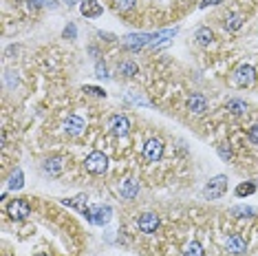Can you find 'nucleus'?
<instances>
[{
    "label": "nucleus",
    "mask_w": 258,
    "mask_h": 256,
    "mask_svg": "<svg viewBox=\"0 0 258 256\" xmlns=\"http://www.w3.org/2000/svg\"><path fill=\"white\" fill-rule=\"evenodd\" d=\"M135 3H137V0H113V5H115L117 11H128V9H133Z\"/></svg>",
    "instance_id": "nucleus-25"
},
{
    "label": "nucleus",
    "mask_w": 258,
    "mask_h": 256,
    "mask_svg": "<svg viewBox=\"0 0 258 256\" xmlns=\"http://www.w3.org/2000/svg\"><path fill=\"white\" fill-rule=\"evenodd\" d=\"M227 110H230L232 115H245L247 113V104L243 100H230L227 102Z\"/></svg>",
    "instance_id": "nucleus-20"
},
{
    "label": "nucleus",
    "mask_w": 258,
    "mask_h": 256,
    "mask_svg": "<svg viewBox=\"0 0 258 256\" xmlns=\"http://www.w3.org/2000/svg\"><path fill=\"white\" fill-rule=\"evenodd\" d=\"M119 192H121L124 199H135L137 192H139V181H135V179H126V181H121Z\"/></svg>",
    "instance_id": "nucleus-15"
},
{
    "label": "nucleus",
    "mask_w": 258,
    "mask_h": 256,
    "mask_svg": "<svg viewBox=\"0 0 258 256\" xmlns=\"http://www.w3.org/2000/svg\"><path fill=\"white\" fill-rule=\"evenodd\" d=\"M219 157L223 161H230L232 159V148L227 146V144H221V146H219Z\"/></svg>",
    "instance_id": "nucleus-26"
},
{
    "label": "nucleus",
    "mask_w": 258,
    "mask_h": 256,
    "mask_svg": "<svg viewBox=\"0 0 258 256\" xmlns=\"http://www.w3.org/2000/svg\"><path fill=\"white\" fill-rule=\"evenodd\" d=\"M187 110L195 115H203L205 110H208V100H205L203 95H192L190 100H187Z\"/></svg>",
    "instance_id": "nucleus-14"
},
{
    "label": "nucleus",
    "mask_w": 258,
    "mask_h": 256,
    "mask_svg": "<svg viewBox=\"0 0 258 256\" xmlns=\"http://www.w3.org/2000/svg\"><path fill=\"white\" fill-rule=\"evenodd\" d=\"M110 131H113V135H117V137H126L128 133H131V121H128L124 115H115V117L110 119Z\"/></svg>",
    "instance_id": "nucleus-10"
},
{
    "label": "nucleus",
    "mask_w": 258,
    "mask_h": 256,
    "mask_svg": "<svg viewBox=\"0 0 258 256\" xmlns=\"http://www.w3.org/2000/svg\"><path fill=\"white\" fill-rule=\"evenodd\" d=\"M197 42L199 44H201V46H208L210 42H212V31H210V27H201V29H199V31H197Z\"/></svg>",
    "instance_id": "nucleus-21"
},
{
    "label": "nucleus",
    "mask_w": 258,
    "mask_h": 256,
    "mask_svg": "<svg viewBox=\"0 0 258 256\" xmlns=\"http://www.w3.org/2000/svg\"><path fill=\"white\" fill-rule=\"evenodd\" d=\"M240 27H243V16L230 14V16L225 18V29H227V31H238Z\"/></svg>",
    "instance_id": "nucleus-19"
},
{
    "label": "nucleus",
    "mask_w": 258,
    "mask_h": 256,
    "mask_svg": "<svg viewBox=\"0 0 258 256\" xmlns=\"http://www.w3.org/2000/svg\"><path fill=\"white\" fill-rule=\"evenodd\" d=\"M25 185V177H22V170H14L9 177V188L11 190H20Z\"/></svg>",
    "instance_id": "nucleus-23"
},
{
    "label": "nucleus",
    "mask_w": 258,
    "mask_h": 256,
    "mask_svg": "<svg viewBox=\"0 0 258 256\" xmlns=\"http://www.w3.org/2000/svg\"><path fill=\"white\" fill-rule=\"evenodd\" d=\"M42 168H44L46 174H51V177H60L62 170H64V159L62 157H49V159L42 164Z\"/></svg>",
    "instance_id": "nucleus-13"
},
{
    "label": "nucleus",
    "mask_w": 258,
    "mask_h": 256,
    "mask_svg": "<svg viewBox=\"0 0 258 256\" xmlns=\"http://www.w3.org/2000/svg\"><path fill=\"white\" fill-rule=\"evenodd\" d=\"M227 190V177L225 174H219V177L210 179V183L203 188V197L205 199H221Z\"/></svg>",
    "instance_id": "nucleus-1"
},
{
    "label": "nucleus",
    "mask_w": 258,
    "mask_h": 256,
    "mask_svg": "<svg viewBox=\"0 0 258 256\" xmlns=\"http://www.w3.org/2000/svg\"><path fill=\"white\" fill-rule=\"evenodd\" d=\"M232 217H236V219H251V217H256V210H254V208H249V206H236V208H232Z\"/></svg>",
    "instance_id": "nucleus-17"
},
{
    "label": "nucleus",
    "mask_w": 258,
    "mask_h": 256,
    "mask_svg": "<svg viewBox=\"0 0 258 256\" xmlns=\"http://www.w3.org/2000/svg\"><path fill=\"white\" fill-rule=\"evenodd\" d=\"M80 11H82V16H86V18H97V16H102L104 9L97 0H82Z\"/></svg>",
    "instance_id": "nucleus-12"
},
{
    "label": "nucleus",
    "mask_w": 258,
    "mask_h": 256,
    "mask_svg": "<svg viewBox=\"0 0 258 256\" xmlns=\"http://www.w3.org/2000/svg\"><path fill=\"white\" fill-rule=\"evenodd\" d=\"M155 42V33H131V36L124 38V46L131 51H137L146 44H152Z\"/></svg>",
    "instance_id": "nucleus-5"
},
{
    "label": "nucleus",
    "mask_w": 258,
    "mask_h": 256,
    "mask_svg": "<svg viewBox=\"0 0 258 256\" xmlns=\"http://www.w3.org/2000/svg\"><path fill=\"white\" fill-rule=\"evenodd\" d=\"M144 157L148 161H159L163 157V142L161 139H148L144 146Z\"/></svg>",
    "instance_id": "nucleus-8"
},
{
    "label": "nucleus",
    "mask_w": 258,
    "mask_h": 256,
    "mask_svg": "<svg viewBox=\"0 0 258 256\" xmlns=\"http://www.w3.org/2000/svg\"><path fill=\"white\" fill-rule=\"evenodd\" d=\"M84 93H91V95H95V97H104L106 93H104L102 89H97V86H84Z\"/></svg>",
    "instance_id": "nucleus-28"
},
{
    "label": "nucleus",
    "mask_w": 258,
    "mask_h": 256,
    "mask_svg": "<svg viewBox=\"0 0 258 256\" xmlns=\"http://www.w3.org/2000/svg\"><path fill=\"white\" fill-rule=\"evenodd\" d=\"M86 217H89V221L95 225H106L110 221V217H113V208L110 206H95V208H91Z\"/></svg>",
    "instance_id": "nucleus-6"
},
{
    "label": "nucleus",
    "mask_w": 258,
    "mask_h": 256,
    "mask_svg": "<svg viewBox=\"0 0 258 256\" xmlns=\"http://www.w3.org/2000/svg\"><path fill=\"white\" fill-rule=\"evenodd\" d=\"M247 139H249L251 144H256V146H258V124L249 128V133H247Z\"/></svg>",
    "instance_id": "nucleus-27"
},
{
    "label": "nucleus",
    "mask_w": 258,
    "mask_h": 256,
    "mask_svg": "<svg viewBox=\"0 0 258 256\" xmlns=\"http://www.w3.org/2000/svg\"><path fill=\"white\" fill-rule=\"evenodd\" d=\"M137 225L144 234H152V232H157V228H159V217L152 212H144L137 217Z\"/></svg>",
    "instance_id": "nucleus-7"
},
{
    "label": "nucleus",
    "mask_w": 258,
    "mask_h": 256,
    "mask_svg": "<svg viewBox=\"0 0 258 256\" xmlns=\"http://www.w3.org/2000/svg\"><path fill=\"white\" fill-rule=\"evenodd\" d=\"M183 256H205V252H203L201 243L192 241V243H187V245H185V249H183Z\"/></svg>",
    "instance_id": "nucleus-24"
},
{
    "label": "nucleus",
    "mask_w": 258,
    "mask_h": 256,
    "mask_svg": "<svg viewBox=\"0 0 258 256\" xmlns=\"http://www.w3.org/2000/svg\"><path fill=\"white\" fill-rule=\"evenodd\" d=\"M254 192H256V183H251V181L236 185V197H238V199H245V197L254 195Z\"/></svg>",
    "instance_id": "nucleus-22"
},
{
    "label": "nucleus",
    "mask_w": 258,
    "mask_h": 256,
    "mask_svg": "<svg viewBox=\"0 0 258 256\" xmlns=\"http://www.w3.org/2000/svg\"><path fill=\"white\" fill-rule=\"evenodd\" d=\"M69 3H73V0H69Z\"/></svg>",
    "instance_id": "nucleus-33"
},
{
    "label": "nucleus",
    "mask_w": 258,
    "mask_h": 256,
    "mask_svg": "<svg viewBox=\"0 0 258 256\" xmlns=\"http://www.w3.org/2000/svg\"><path fill=\"white\" fill-rule=\"evenodd\" d=\"M117 71H119V75H124V78H135V75H137V71H139V67H137L135 62L128 60V62H121Z\"/></svg>",
    "instance_id": "nucleus-18"
},
{
    "label": "nucleus",
    "mask_w": 258,
    "mask_h": 256,
    "mask_svg": "<svg viewBox=\"0 0 258 256\" xmlns=\"http://www.w3.org/2000/svg\"><path fill=\"white\" fill-rule=\"evenodd\" d=\"M7 212L14 221H25L29 214H31V206H29L27 199H14L7 206Z\"/></svg>",
    "instance_id": "nucleus-4"
},
{
    "label": "nucleus",
    "mask_w": 258,
    "mask_h": 256,
    "mask_svg": "<svg viewBox=\"0 0 258 256\" xmlns=\"http://www.w3.org/2000/svg\"><path fill=\"white\" fill-rule=\"evenodd\" d=\"M256 80V71L249 67V64H240V67L234 71L232 75V82L234 86H238V89H245V86H251Z\"/></svg>",
    "instance_id": "nucleus-3"
},
{
    "label": "nucleus",
    "mask_w": 258,
    "mask_h": 256,
    "mask_svg": "<svg viewBox=\"0 0 258 256\" xmlns=\"http://www.w3.org/2000/svg\"><path fill=\"white\" fill-rule=\"evenodd\" d=\"M225 247H227V252H232V254H245L247 252V243H245V238L240 234H230L227 236Z\"/></svg>",
    "instance_id": "nucleus-11"
},
{
    "label": "nucleus",
    "mask_w": 258,
    "mask_h": 256,
    "mask_svg": "<svg viewBox=\"0 0 258 256\" xmlns=\"http://www.w3.org/2000/svg\"><path fill=\"white\" fill-rule=\"evenodd\" d=\"M95 73H97V78H108V75H106V64L97 62V67H95Z\"/></svg>",
    "instance_id": "nucleus-29"
},
{
    "label": "nucleus",
    "mask_w": 258,
    "mask_h": 256,
    "mask_svg": "<svg viewBox=\"0 0 258 256\" xmlns=\"http://www.w3.org/2000/svg\"><path fill=\"white\" fill-rule=\"evenodd\" d=\"M84 128H86L84 119L78 117V115H71V117L64 121V133H67V135H71V137H80L82 133H84Z\"/></svg>",
    "instance_id": "nucleus-9"
},
{
    "label": "nucleus",
    "mask_w": 258,
    "mask_h": 256,
    "mask_svg": "<svg viewBox=\"0 0 258 256\" xmlns=\"http://www.w3.org/2000/svg\"><path fill=\"white\" fill-rule=\"evenodd\" d=\"M221 3V0H203V3H201V7L205 9V7H210V5H219Z\"/></svg>",
    "instance_id": "nucleus-31"
},
{
    "label": "nucleus",
    "mask_w": 258,
    "mask_h": 256,
    "mask_svg": "<svg viewBox=\"0 0 258 256\" xmlns=\"http://www.w3.org/2000/svg\"><path fill=\"white\" fill-rule=\"evenodd\" d=\"M62 203H64V206H69V208H78V210L84 214V217H86V214H89V210H91V208L86 206V197H84V195L75 197V199H64Z\"/></svg>",
    "instance_id": "nucleus-16"
},
{
    "label": "nucleus",
    "mask_w": 258,
    "mask_h": 256,
    "mask_svg": "<svg viewBox=\"0 0 258 256\" xmlns=\"http://www.w3.org/2000/svg\"><path fill=\"white\" fill-rule=\"evenodd\" d=\"M84 166H86V170H89L91 174H104L106 172V168H108V157L104 153H99V150H93V153L86 157Z\"/></svg>",
    "instance_id": "nucleus-2"
},
{
    "label": "nucleus",
    "mask_w": 258,
    "mask_h": 256,
    "mask_svg": "<svg viewBox=\"0 0 258 256\" xmlns=\"http://www.w3.org/2000/svg\"><path fill=\"white\" fill-rule=\"evenodd\" d=\"M64 38H75V27L69 25L67 29H64Z\"/></svg>",
    "instance_id": "nucleus-30"
},
{
    "label": "nucleus",
    "mask_w": 258,
    "mask_h": 256,
    "mask_svg": "<svg viewBox=\"0 0 258 256\" xmlns=\"http://www.w3.org/2000/svg\"><path fill=\"white\" fill-rule=\"evenodd\" d=\"M36 256H49V254H36Z\"/></svg>",
    "instance_id": "nucleus-32"
}]
</instances>
